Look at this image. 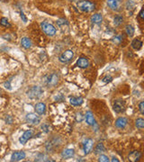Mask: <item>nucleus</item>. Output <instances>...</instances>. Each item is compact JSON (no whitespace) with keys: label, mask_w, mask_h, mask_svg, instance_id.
I'll list each match as a JSON object with an SVG mask.
<instances>
[{"label":"nucleus","mask_w":144,"mask_h":162,"mask_svg":"<svg viewBox=\"0 0 144 162\" xmlns=\"http://www.w3.org/2000/svg\"><path fill=\"white\" fill-rule=\"evenodd\" d=\"M78 7L82 12L89 13L95 10L96 5L94 3H92L91 1H88V0H80L78 3Z\"/></svg>","instance_id":"f257e3e1"},{"label":"nucleus","mask_w":144,"mask_h":162,"mask_svg":"<svg viewBox=\"0 0 144 162\" xmlns=\"http://www.w3.org/2000/svg\"><path fill=\"white\" fill-rule=\"evenodd\" d=\"M59 82V75L56 73L49 74L43 78V84L47 86L48 88H52L55 86Z\"/></svg>","instance_id":"f03ea898"},{"label":"nucleus","mask_w":144,"mask_h":162,"mask_svg":"<svg viewBox=\"0 0 144 162\" xmlns=\"http://www.w3.org/2000/svg\"><path fill=\"white\" fill-rule=\"evenodd\" d=\"M43 91L42 89L41 86H32L27 92V95L30 98H33V99H35V98H39V97L43 95Z\"/></svg>","instance_id":"7ed1b4c3"},{"label":"nucleus","mask_w":144,"mask_h":162,"mask_svg":"<svg viewBox=\"0 0 144 162\" xmlns=\"http://www.w3.org/2000/svg\"><path fill=\"white\" fill-rule=\"evenodd\" d=\"M41 27H42V30L48 36H53L56 34L57 30L51 24H49L47 22H43V23L41 24Z\"/></svg>","instance_id":"20e7f679"},{"label":"nucleus","mask_w":144,"mask_h":162,"mask_svg":"<svg viewBox=\"0 0 144 162\" xmlns=\"http://www.w3.org/2000/svg\"><path fill=\"white\" fill-rule=\"evenodd\" d=\"M73 57H74V52L71 50H67L64 52H62V54L59 56V60L62 63H67L73 59Z\"/></svg>","instance_id":"39448f33"},{"label":"nucleus","mask_w":144,"mask_h":162,"mask_svg":"<svg viewBox=\"0 0 144 162\" xmlns=\"http://www.w3.org/2000/svg\"><path fill=\"white\" fill-rule=\"evenodd\" d=\"M113 108H114V111L115 113L121 114L125 110V103L122 100H115L113 104Z\"/></svg>","instance_id":"423d86ee"},{"label":"nucleus","mask_w":144,"mask_h":162,"mask_svg":"<svg viewBox=\"0 0 144 162\" xmlns=\"http://www.w3.org/2000/svg\"><path fill=\"white\" fill-rule=\"evenodd\" d=\"M122 0H107V5L112 10L121 11L122 10Z\"/></svg>","instance_id":"0eeeda50"},{"label":"nucleus","mask_w":144,"mask_h":162,"mask_svg":"<svg viewBox=\"0 0 144 162\" xmlns=\"http://www.w3.org/2000/svg\"><path fill=\"white\" fill-rule=\"evenodd\" d=\"M25 120L28 123H31V124H38L41 121V119L38 115H36L35 114H28L25 117Z\"/></svg>","instance_id":"6e6552de"},{"label":"nucleus","mask_w":144,"mask_h":162,"mask_svg":"<svg viewBox=\"0 0 144 162\" xmlns=\"http://www.w3.org/2000/svg\"><path fill=\"white\" fill-rule=\"evenodd\" d=\"M32 136H33V131L28 130V131H26L21 137H20V139H19L20 143H21V144H25Z\"/></svg>","instance_id":"1a4fd4ad"},{"label":"nucleus","mask_w":144,"mask_h":162,"mask_svg":"<svg viewBox=\"0 0 144 162\" xmlns=\"http://www.w3.org/2000/svg\"><path fill=\"white\" fill-rule=\"evenodd\" d=\"M127 124H128V120L125 117H120L115 121V126L119 129L125 128Z\"/></svg>","instance_id":"9d476101"},{"label":"nucleus","mask_w":144,"mask_h":162,"mask_svg":"<svg viewBox=\"0 0 144 162\" xmlns=\"http://www.w3.org/2000/svg\"><path fill=\"white\" fill-rule=\"evenodd\" d=\"M25 158V153L24 151H16V152L13 153L12 157H11V160L12 161H20Z\"/></svg>","instance_id":"9b49d317"},{"label":"nucleus","mask_w":144,"mask_h":162,"mask_svg":"<svg viewBox=\"0 0 144 162\" xmlns=\"http://www.w3.org/2000/svg\"><path fill=\"white\" fill-rule=\"evenodd\" d=\"M93 144H94L93 140L87 139V140H86L85 143H84V147H83L84 151H85V154H88V153L90 152L91 149H92V148H93Z\"/></svg>","instance_id":"f8f14e48"},{"label":"nucleus","mask_w":144,"mask_h":162,"mask_svg":"<svg viewBox=\"0 0 144 162\" xmlns=\"http://www.w3.org/2000/svg\"><path fill=\"white\" fill-rule=\"evenodd\" d=\"M77 65L80 69H87L89 65V61L87 58H79L77 61Z\"/></svg>","instance_id":"ddd939ff"},{"label":"nucleus","mask_w":144,"mask_h":162,"mask_svg":"<svg viewBox=\"0 0 144 162\" xmlns=\"http://www.w3.org/2000/svg\"><path fill=\"white\" fill-rule=\"evenodd\" d=\"M34 109H35V112L39 114V115H42L45 113V110H46V105L45 104L43 103H38L35 107H34Z\"/></svg>","instance_id":"4468645a"},{"label":"nucleus","mask_w":144,"mask_h":162,"mask_svg":"<svg viewBox=\"0 0 144 162\" xmlns=\"http://www.w3.org/2000/svg\"><path fill=\"white\" fill-rule=\"evenodd\" d=\"M75 154V151L73 149H67L65 150L62 151V153H61V156H62L63 158H72Z\"/></svg>","instance_id":"2eb2a0df"},{"label":"nucleus","mask_w":144,"mask_h":162,"mask_svg":"<svg viewBox=\"0 0 144 162\" xmlns=\"http://www.w3.org/2000/svg\"><path fill=\"white\" fill-rule=\"evenodd\" d=\"M86 122L88 125H94L96 121H95V118L93 116V114H92L91 112H87L86 114Z\"/></svg>","instance_id":"dca6fc26"},{"label":"nucleus","mask_w":144,"mask_h":162,"mask_svg":"<svg viewBox=\"0 0 144 162\" xmlns=\"http://www.w3.org/2000/svg\"><path fill=\"white\" fill-rule=\"evenodd\" d=\"M70 104L74 106H78L83 104V98L82 97H71Z\"/></svg>","instance_id":"f3484780"},{"label":"nucleus","mask_w":144,"mask_h":162,"mask_svg":"<svg viewBox=\"0 0 144 162\" xmlns=\"http://www.w3.org/2000/svg\"><path fill=\"white\" fill-rule=\"evenodd\" d=\"M131 47L136 50H139L142 47V41L139 39H134L131 41Z\"/></svg>","instance_id":"a211bd4d"},{"label":"nucleus","mask_w":144,"mask_h":162,"mask_svg":"<svg viewBox=\"0 0 144 162\" xmlns=\"http://www.w3.org/2000/svg\"><path fill=\"white\" fill-rule=\"evenodd\" d=\"M103 20V16L101 14H95L91 16V22L93 24H100Z\"/></svg>","instance_id":"6ab92c4d"},{"label":"nucleus","mask_w":144,"mask_h":162,"mask_svg":"<svg viewBox=\"0 0 144 162\" xmlns=\"http://www.w3.org/2000/svg\"><path fill=\"white\" fill-rule=\"evenodd\" d=\"M141 154L139 152V151H133V152H131L129 155V160H131L133 162L138 161L139 158H141Z\"/></svg>","instance_id":"aec40b11"},{"label":"nucleus","mask_w":144,"mask_h":162,"mask_svg":"<svg viewBox=\"0 0 144 162\" xmlns=\"http://www.w3.org/2000/svg\"><path fill=\"white\" fill-rule=\"evenodd\" d=\"M21 45L25 49H29L31 46H32V41H31V40L29 38L24 37L21 40Z\"/></svg>","instance_id":"412c9836"},{"label":"nucleus","mask_w":144,"mask_h":162,"mask_svg":"<svg viewBox=\"0 0 144 162\" xmlns=\"http://www.w3.org/2000/svg\"><path fill=\"white\" fill-rule=\"evenodd\" d=\"M105 150H106V148H105L104 144H103V143H99L95 148V153L96 154H101L102 152H104Z\"/></svg>","instance_id":"4be33fe9"},{"label":"nucleus","mask_w":144,"mask_h":162,"mask_svg":"<svg viewBox=\"0 0 144 162\" xmlns=\"http://www.w3.org/2000/svg\"><path fill=\"white\" fill-rule=\"evenodd\" d=\"M125 31H126L127 35H128V36H130V37L133 36V34H134V28H133V26H132V25H126V27H125Z\"/></svg>","instance_id":"5701e85b"},{"label":"nucleus","mask_w":144,"mask_h":162,"mask_svg":"<svg viewBox=\"0 0 144 162\" xmlns=\"http://www.w3.org/2000/svg\"><path fill=\"white\" fill-rule=\"evenodd\" d=\"M122 22H123V18H122V16H121V15H116V16L115 17V19H114V24H115V26L121 25L122 24Z\"/></svg>","instance_id":"b1692460"},{"label":"nucleus","mask_w":144,"mask_h":162,"mask_svg":"<svg viewBox=\"0 0 144 162\" xmlns=\"http://www.w3.org/2000/svg\"><path fill=\"white\" fill-rule=\"evenodd\" d=\"M135 125H136V127H137L138 129L142 130V129L144 128V120H143L142 118L137 119L136 122H135Z\"/></svg>","instance_id":"393cba45"},{"label":"nucleus","mask_w":144,"mask_h":162,"mask_svg":"<svg viewBox=\"0 0 144 162\" xmlns=\"http://www.w3.org/2000/svg\"><path fill=\"white\" fill-rule=\"evenodd\" d=\"M126 8L127 10H133L134 9V6H135V3L133 0H128V1L126 2Z\"/></svg>","instance_id":"a878e982"},{"label":"nucleus","mask_w":144,"mask_h":162,"mask_svg":"<svg viewBox=\"0 0 144 162\" xmlns=\"http://www.w3.org/2000/svg\"><path fill=\"white\" fill-rule=\"evenodd\" d=\"M0 25H1L2 26H10V24H9V22H8V19L6 18V17H2L1 19H0Z\"/></svg>","instance_id":"bb28decb"},{"label":"nucleus","mask_w":144,"mask_h":162,"mask_svg":"<svg viewBox=\"0 0 144 162\" xmlns=\"http://www.w3.org/2000/svg\"><path fill=\"white\" fill-rule=\"evenodd\" d=\"M122 38L121 35L115 36V37H114V38L112 39V41L114 42L115 44H120V43L122 42Z\"/></svg>","instance_id":"cd10ccee"},{"label":"nucleus","mask_w":144,"mask_h":162,"mask_svg":"<svg viewBox=\"0 0 144 162\" xmlns=\"http://www.w3.org/2000/svg\"><path fill=\"white\" fill-rule=\"evenodd\" d=\"M98 161H100V162H108L109 161V158L106 155H100V157L98 158Z\"/></svg>","instance_id":"c85d7f7f"},{"label":"nucleus","mask_w":144,"mask_h":162,"mask_svg":"<svg viewBox=\"0 0 144 162\" xmlns=\"http://www.w3.org/2000/svg\"><path fill=\"white\" fill-rule=\"evenodd\" d=\"M57 25H59V26H62V25H68V22L66 21V20H64V19H59V20H58L57 22Z\"/></svg>","instance_id":"c756f323"},{"label":"nucleus","mask_w":144,"mask_h":162,"mask_svg":"<svg viewBox=\"0 0 144 162\" xmlns=\"http://www.w3.org/2000/svg\"><path fill=\"white\" fill-rule=\"evenodd\" d=\"M139 109H140V112H141V114H144V102L143 101H141V103H140V104H139Z\"/></svg>","instance_id":"7c9ffc66"},{"label":"nucleus","mask_w":144,"mask_h":162,"mask_svg":"<svg viewBox=\"0 0 144 162\" xmlns=\"http://www.w3.org/2000/svg\"><path fill=\"white\" fill-rule=\"evenodd\" d=\"M76 120L78 122H81L82 120H83V115H82L81 113H78L77 115H76Z\"/></svg>","instance_id":"2f4dec72"},{"label":"nucleus","mask_w":144,"mask_h":162,"mask_svg":"<svg viewBox=\"0 0 144 162\" xmlns=\"http://www.w3.org/2000/svg\"><path fill=\"white\" fill-rule=\"evenodd\" d=\"M20 15H21V18H22V20L24 22V23H26L27 22V18H26V16L24 15V12L21 10V12H20Z\"/></svg>","instance_id":"473e14b6"},{"label":"nucleus","mask_w":144,"mask_h":162,"mask_svg":"<svg viewBox=\"0 0 144 162\" xmlns=\"http://www.w3.org/2000/svg\"><path fill=\"white\" fill-rule=\"evenodd\" d=\"M111 80H112V78L110 77V76H106V77H105L104 79H103V81H104L105 83L110 82Z\"/></svg>","instance_id":"72a5a7b5"},{"label":"nucleus","mask_w":144,"mask_h":162,"mask_svg":"<svg viewBox=\"0 0 144 162\" xmlns=\"http://www.w3.org/2000/svg\"><path fill=\"white\" fill-rule=\"evenodd\" d=\"M42 129H45V130H44V132H45V133H48V132H49V127H47V125H46V124L42 125Z\"/></svg>","instance_id":"f704fd0d"},{"label":"nucleus","mask_w":144,"mask_h":162,"mask_svg":"<svg viewBox=\"0 0 144 162\" xmlns=\"http://www.w3.org/2000/svg\"><path fill=\"white\" fill-rule=\"evenodd\" d=\"M140 17L141 19H143V8L141 9V12H140Z\"/></svg>","instance_id":"c9c22d12"},{"label":"nucleus","mask_w":144,"mask_h":162,"mask_svg":"<svg viewBox=\"0 0 144 162\" xmlns=\"http://www.w3.org/2000/svg\"><path fill=\"white\" fill-rule=\"evenodd\" d=\"M5 86H6V88H8V89H11V88H10V83H9V82L6 83V84H5Z\"/></svg>","instance_id":"e433bc0d"},{"label":"nucleus","mask_w":144,"mask_h":162,"mask_svg":"<svg viewBox=\"0 0 144 162\" xmlns=\"http://www.w3.org/2000/svg\"><path fill=\"white\" fill-rule=\"evenodd\" d=\"M112 161H113V162H115H115H119V160H118L116 158H114L112 159Z\"/></svg>","instance_id":"4c0bfd02"},{"label":"nucleus","mask_w":144,"mask_h":162,"mask_svg":"<svg viewBox=\"0 0 144 162\" xmlns=\"http://www.w3.org/2000/svg\"><path fill=\"white\" fill-rule=\"evenodd\" d=\"M2 2H7V1H9V0H1Z\"/></svg>","instance_id":"58836bf2"},{"label":"nucleus","mask_w":144,"mask_h":162,"mask_svg":"<svg viewBox=\"0 0 144 162\" xmlns=\"http://www.w3.org/2000/svg\"><path fill=\"white\" fill-rule=\"evenodd\" d=\"M69 1H70V2H74V1H77V0H69Z\"/></svg>","instance_id":"ea45409f"}]
</instances>
